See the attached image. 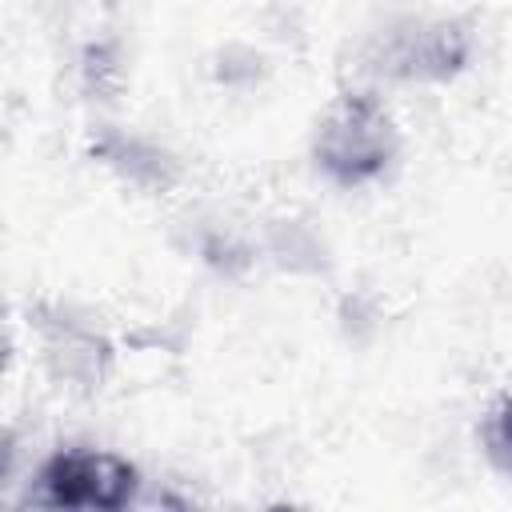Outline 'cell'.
Instances as JSON below:
<instances>
[{
  "label": "cell",
  "mask_w": 512,
  "mask_h": 512,
  "mask_svg": "<svg viewBox=\"0 0 512 512\" xmlns=\"http://www.w3.org/2000/svg\"><path fill=\"white\" fill-rule=\"evenodd\" d=\"M396 152H400L396 120L376 92H340L324 108L312 140V156L320 172L344 188L372 184L376 176H384Z\"/></svg>",
  "instance_id": "cell-1"
},
{
  "label": "cell",
  "mask_w": 512,
  "mask_h": 512,
  "mask_svg": "<svg viewBox=\"0 0 512 512\" xmlns=\"http://www.w3.org/2000/svg\"><path fill=\"white\" fill-rule=\"evenodd\" d=\"M136 488H140V472L128 456L100 448H68V452H52L40 464L28 500L52 508L116 512L136 500Z\"/></svg>",
  "instance_id": "cell-2"
},
{
  "label": "cell",
  "mask_w": 512,
  "mask_h": 512,
  "mask_svg": "<svg viewBox=\"0 0 512 512\" xmlns=\"http://www.w3.org/2000/svg\"><path fill=\"white\" fill-rule=\"evenodd\" d=\"M472 56V28L456 16H408L376 48V64L400 80H452Z\"/></svg>",
  "instance_id": "cell-3"
},
{
  "label": "cell",
  "mask_w": 512,
  "mask_h": 512,
  "mask_svg": "<svg viewBox=\"0 0 512 512\" xmlns=\"http://www.w3.org/2000/svg\"><path fill=\"white\" fill-rule=\"evenodd\" d=\"M44 356H48V368L68 380V384H100L104 368H108V344L72 324V320H56L48 332H44Z\"/></svg>",
  "instance_id": "cell-4"
},
{
  "label": "cell",
  "mask_w": 512,
  "mask_h": 512,
  "mask_svg": "<svg viewBox=\"0 0 512 512\" xmlns=\"http://www.w3.org/2000/svg\"><path fill=\"white\" fill-rule=\"evenodd\" d=\"M96 152H100L124 180H132V184H140V188L160 192V188H168V184L176 180L172 156L160 152V148H152L148 140H136V136H108Z\"/></svg>",
  "instance_id": "cell-5"
},
{
  "label": "cell",
  "mask_w": 512,
  "mask_h": 512,
  "mask_svg": "<svg viewBox=\"0 0 512 512\" xmlns=\"http://www.w3.org/2000/svg\"><path fill=\"white\" fill-rule=\"evenodd\" d=\"M480 448L488 464L512 480V392L492 396V404L480 416Z\"/></svg>",
  "instance_id": "cell-6"
}]
</instances>
